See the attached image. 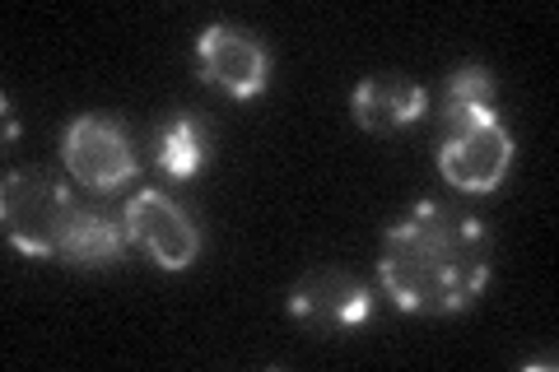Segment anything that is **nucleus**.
Wrapping results in <instances>:
<instances>
[{"instance_id": "obj_1", "label": "nucleus", "mask_w": 559, "mask_h": 372, "mask_svg": "<svg viewBox=\"0 0 559 372\" xmlns=\"http://www.w3.org/2000/svg\"><path fill=\"white\" fill-rule=\"evenodd\" d=\"M378 275L401 312H462L489 279V233L462 209L425 201L388 228Z\"/></svg>"}, {"instance_id": "obj_9", "label": "nucleus", "mask_w": 559, "mask_h": 372, "mask_svg": "<svg viewBox=\"0 0 559 372\" xmlns=\"http://www.w3.org/2000/svg\"><path fill=\"white\" fill-rule=\"evenodd\" d=\"M121 242H127V228L112 215H103V209H75L61 238V256L70 265H112L121 256Z\"/></svg>"}, {"instance_id": "obj_10", "label": "nucleus", "mask_w": 559, "mask_h": 372, "mask_svg": "<svg viewBox=\"0 0 559 372\" xmlns=\"http://www.w3.org/2000/svg\"><path fill=\"white\" fill-rule=\"evenodd\" d=\"M495 80L485 75L480 65H462L457 75L448 80L443 94V131H462L476 127V121H495Z\"/></svg>"}, {"instance_id": "obj_6", "label": "nucleus", "mask_w": 559, "mask_h": 372, "mask_svg": "<svg viewBox=\"0 0 559 372\" xmlns=\"http://www.w3.org/2000/svg\"><path fill=\"white\" fill-rule=\"evenodd\" d=\"M66 168L94 191H112L135 172L127 131L108 117H75L66 131Z\"/></svg>"}, {"instance_id": "obj_4", "label": "nucleus", "mask_w": 559, "mask_h": 372, "mask_svg": "<svg viewBox=\"0 0 559 372\" xmlns=\"http://www.w3.org/2000/svg\"><path fill=\"white\" fill-rule=\"evenodd\" d=\"M289 312H294V322H304L308 331L341 335V331H355L369 322V289H364L355 275L318 265V271H308L299 285L289 289Z\"/></svg>"}, {"instance_id": "obj_11", "label": "nucleus", "mask_w": 559, "mask_h": 372, "mask_svg": "<svg viewBox=\"0 0 559 372\" xmlns=\"http://www.w3.org/2000/svg\"><path fill=\"white\" fill-rule=\"evenodd\" d=\"M154 158H159V168L168 177H197L201 164H205V140L197 131V121H168V127H159V135H154Z\"/></svg>"}, {"instance_id": "obj_8", "label": "nucleus", "mask_w": 559, "mask_h": 372, "mask_svg": "<svg viewBox=\"0 0 559 372\" xmlns=\"http://www.w3.org/2000/svg\"><path fill=\"white\" fill-rule=\"evenodd\" d=\"M349 108H355V121L364 131H401L425 117V88L396 75H373L355 88Z\"/></svg>"}, {"instance_id": "obj_7", "label": "nucleus", "mask_w": 559, "mask_h": 372, "mask_svg": "<svg viewBox=\"0 0 559 372\" xmlns=\"http://www.w3.org/2000/svg\"><path fill=\"white\" fill-rule=\"evenodd\" d=\"M201 65L205 80L219 84L229 98H257L266 88V51L229 24L201 33Z\"/></svg>"}, {"instance_id": "obj_2", "label": "nucleus", "mask_w": 559, "mask_h": 372, "mask_svg": "<svg viewBox=\"0 0 559 372\" xmlns=\"http://www.w3.org/2000/svg\"><path fill=\"white\" fill-rule=\"evenodd\" d=\"M70 215H75V201H70V191L51 172L24 168V172H10L5 187H0L5 238H10V247H20L24 256H38V261L57 256Z\"/></svg>"}, {"instance_id": "obj_3", "label": "nucleus", "mask_w": 559, "mask_h": 372, "mask_svg": "<svg viewBox=\"0 0 559 372\" xmlns=\"http://www.w3.org/2000/svg\"><path fill=\"white\" fill-rule=\"evenodd\" d=\"M513 164V135L503 131V121H476L462 131H443L439 168L457 191H495L503 187Z\"/></svg>"}, {"instance_id": "obj_5", "label": "nucleus", "mask_w": 559, "mask_h": 372, "mask_svg": "<svg viewBox=\"0 0 559 372\" xmlns=\"http://www.w3.org/2000/svg\"><path fill=\"white\" fill-rule=\"evenodd\" d=\"M127 238L140 242L164 271H187L201 252V233L187 219L182 205H173L164 191H140L127 205Z\"/></svg>"}]
</instances>
